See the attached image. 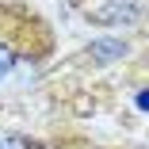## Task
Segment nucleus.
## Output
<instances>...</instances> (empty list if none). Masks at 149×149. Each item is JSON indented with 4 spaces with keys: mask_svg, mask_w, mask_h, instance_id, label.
I'll list each match as a JSON object with an SVG mask.
<instances>
[{
    "mask_svg": "<svg viewBox=\"0 0 149 149\" xmlns=\"http://www.w3.org/2000/svg\"><path fill=\"white\" fill-rule=\"evenodd\" d=\"M46 23L27 8H0V80L46 50Z\"/></svg>",
    "mask_w": 149,
    "mask_h": 149,
    "instance_id": "f257e3e1",
    "label": "nucleus"
},
{
    "mask_svg": "<svg viewBox=\"0 0 149 149\" xmlns=\"http://www.w3.org/2000/svg\"><path fill=\"white\" fill-rule=\"evenodd\" d=\"M80 15L96 27H130L141 19L145 0H77Z\"/></svg>",
    "mask_w": 149,
    "mask_h": 149,
    "instance_id": "f03ea898",
    "label": "nucleus"
},
{
    "mask_svg": "<svg viewBox=\"0 0 149 149\" xmlns=\"http://www.w3.org/2000/svg\"><path fill=\"white\" fill-rule=\"evenodd\" d=\"M126 50L130 46L123 38H96L92 46H88V57H100V65H111V61H123Z\"/></svg>",
    "mask_w": 149,
    "mask_h": 149,
    "instance_id": "7ed1b4c3",
    "label": "nucleus"
},
{
    "mask_svg": "<svg viewBox=\"0 0 149 149\" xmlns=\"http://www.w3.org/2000/svg\"><path fill=\"white\" fill-rule=\"evenodd\" d=\"M0 149H35V141L23 134H8V138H0Z\"/></svg>",
    "mask_w": 149,
    "mask_h": 149,
    "instance_id": "20e7f679",
    "label": "nucleus"
}]
</instances>
